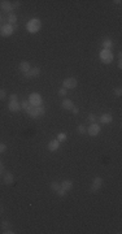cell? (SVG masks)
I'll return each mask as SVG.
<instances>
[{
	"label": "cell",
	"instance_id": "d590c367",
	"mask_svg": "<svg viewBox=\"0 0 122 234\" xmlns=\"http://www.w3.org/2000/svg\"><path fill=\"white\" fill-rule=\"evenodd\" d=\"M0 174H1V172H0Z\"/></svg>",
	"mask_w": 122,
	"mask_h": 234
},
{
	"label": "cell",
	"instance_id": "5bb4252c",
	"mask_svg": "<svg viewBox=\"0 0 122 234\" xmlns=\"http://www.w3.org/2000/svg\"><path fill=\"white\" fill-rule=\"evenodd\" d=\"M112 121H113V117H112V115H109V113H104V115L100 117L101 124H110Z\"/></svg>",
	"mask_w": 122,
	"mask_h": 234
},
{
	"label": "cell",
	"instance_id": "ba28073f",
	"mask_svg": "<svg viewBox=\"0 0 122 234\" xmlns=\"http://www.w3.org/2000/svg\"><path fill=\"white\" fill-rule=\"evenodd\" d=\"M40 74V68H38V66H35V68H31L29 72H26L25 73V77L26 78H35L38 77Z\"/></svg>",
	"mask_w": 122,
	"mask_h": 234
},
{
	"label": "cell",
	"instance_id": "f546056e",
	"mask_svg": "<svg viewBox=\"0 0 122 234\" xmlns=\"http://www.w3.org/2000/svg\"><path fill=\"white\" fill-rule=\"evenodd\" d=\"M5 150H7V146H5V144H3V143H0V152H4Z\"/></svg>",
	"mask_w": 122,
	"mask_h": 234
},
{
	"label": "cell",
	"instance_id": "836d02e7",
	"mask_svg": "<svg viewBox=\"0 0 122 234\" xmlns=\"http://www.w3.org/2000/svg\"><path fill=\"white\" fill-rule=\"evenodd\" d=\"M3 169H4V166H3V163L0 161V172H3Z\"/></svg>",
	"mask_w": 122,
	"mask_h": 234
},
{
	"label": "cell",
	"instance_id": "7c38bea8",
	"mask_svg": "<svg viewBox=\"0 0 122 234\" xmlns=\"http://www.w3.org/2000/svg\"><path fill=\"white\" fill-rule=\"evenodd\" d=\"M59 146H60V142L57 141V139H55V141H51L48 143V150L49 151H52V152H55V151L59 150Z\"/></svg>",
	"mask_w": 122,
	"mask_h": 234
},
{
	"label": "cell",
	"instance_id": "9a60e30c",
	"mask_svg": "<svg viewBox=\"0 0 122 234\" xmlns=\"http://www.w3.org/2000/svg\"><path fill=\"white\" fill-rule=\"evenodd\" d=\"M62 108L64 109H66V111H69V109H73V107H74V104H73V102H71L70 99H64L62 100Z\"/></svg>",
	"mask_w": 122,
	"mask_h": 234
},
{
	"label": "cell",
	"instance_id": "cb8c5ba5",
	"mask_svg": "<svg viewBox=\"0 0 122 234\" xmlns=\"http://www.w3.org/2000/svg\"><path fill=\"white\" fill-rule=\"evenodd\" d=\"M77 130H78V133H79V134H85V133L87 132V130H86V127L83 126V125H79V126L77 127Z\"/></svg>",
	"mask_w": 122,
	"mask_h": 234
},
{
	"label": "cell",
	"instance_id": "f1b7e54d",
	"mask_svg": "<svg viewBox=\"0 0 122 234\" xmlns=\"http://www.w3.org/2000/svg\"><path fill=\"white\" fill-rule=\"evenodd\" d=\"M114 94H116V95H117V96H121V94H122V90H121L120 87H118V88H116V90H114Z\"/></svg>",
	"mask_w": 122,
	"mask_h": 234
},
{
	"label": "cell",
	"instance_id": "7402d4cb",
	"mask_svg": "<svg viewBox=\"0 0 122 234\" xmlns=\"http://www.w3.org/2000/svg\"><path fill=\"white\" fill-rule=\"evenodd\" d=\"M57 141L59 142H65L66 141V134L65 133H60V134L57 135Z\"/></svg>",
	"mask_w": 122,
	"mask_h": 234
},
{
	"label": "cell",
	"instance_id": "52a82bcc",
	"mask_svg": "<svg viewBox=\"0 0 122 234\" xmlns=\"http://www.w3.org/2000/svg\"><path fill=\"white\" fill-rule=\"evenodd\" d=\"M87 133L90 134L91 136H95L100 133V126L98 124H91L90 126L87 127Z\"/></svg>",
	"mask_w": 122,
	"mask_h": 234
},
{
	"label": "cell",
	"instance_id": "4fadbf2b",
	"mask_svg": "<svg viewBox=\"0 0 122 234\" xmlns=\"http://www.w3.org/2000/svg\"><path fill=\"white\" fill-rule=\"evenodd\" d=\"M30 69H31V65H30L29 61H21L20 63V70L21 72L26 73V72H29Z\"/></svg>",
	"mask_w": 122,
	"mask_h": 234
},
{
	"label": "cell",
	"instance_id": "d4e9b609",
	"mask_svg": "<svg viewBox=\"0 0 122 234\" xmlns=\"http://www.w3.org/2000/svg\"><path fill=\"white\" fill-rule=\"evenodd\" d=\"M1 226H3V229H4V230H7V229H10V225H9V222H8L7 220H5V221L3 222V225H1Z\"/></svg>",
	"mask_w": 122,
	"mask_h": 234
},
{
	"label": "cell",
	"instance_id": "9c48e42d",
	"mask_svg": "<svg viewBox=\"0 0 122 234\" xmlns=\"http://www.w3.org/2000/svg\"><path fill=\"white\" fill-rule=\"evenodd\" d=\"M101 185H103V180H101L100 177H96L95 180H94L92 185H91V191H92V193H95V191H98L99 189L101 187Z\"/></svg>",
	"mask_w": 122,
	"mask_h": 234
},
{
	"label": "cell",
	"instance_id": "4dcf8cb0",
	"mask_svg": "<svg viewBox=\"0 0 122 234\" xmlns=\"http://www.w3.org/2000/svg\"><path fill=\"white\" fill-rule=\"evenodd\" d=\"M13 100H18V96L16 95V94H12V95H10V102H13Z\"/></svg>",
	"mask_w": 122,
	"mask_h": 234
},
{
	"label": "cell",
	"instance_id": "83f0119b",
	"mask_svg": "<svg viewBox=\"0 0 122 234\" xmlns=\"http://www.w3.org/2000/svg\"><path fill=\"white\" fill-rule=\"evenodd\" d=\"M7 94H5V90H0V99H5Z\"/></svg>",
	"mask_w": 122,
	"mask_h": 234
},
{
	"label": "cell",
	"instance_id": "2e32d148",
	"mask_svg": "<svg viewBox=\"0 0 122 234\" xmlns=\"http://www.w3.org/2000/svg\"><path fill=\"white\" fill-rule=\"evenodd\" d=\"M60 185H61V189H64L65 191L70 190V189L73 187V182H71L70 180H65V181H62V182H61Z\"/></svg>",
	"mask_w": 122,
	"mask_h": 234
},
{
	"label": "cell",
	"instance_id": "44dd1931",
	"mask_svg": "<svg viewBox=\"0 0 122 234\" xmlns=\"http://www.w3.org/2000/svg\"><path fill=\"white\" fill-rule=\"evenodd\" d=\"M49 186H51V189H52L53 191H57V190H59V189L61 187V185H60L59 182H52Z\"/></svg>",
	"mask_w": 122,
	"mask_h": 234
},
{
	"label": "cell",
	"instance_id": "3957f363",
	"mask_svg": "<svg viewBox=\"0 0 122 234\" xmlns=\"http://www.w3.org/2000/svg\"><path fill=\"white\" fill-rule=\"evenodd\" d=\"M44 112H46L44 107L43 105H39V107H31V109L27 112V115L30 117H33V118H38L39 116H43Z\"/></svg>",
	"mask_w": 122,
	"mask_h": 234
},
{
	"label": "cell",
	"instance_id": "277c9868",
	"mask_svg": "<svg viewBox=\"0 0 122 234\" xmlns=\"http://www.w3.org/2000/svg\"><path fill=\"white\" fill-rule=\"evenodd\" d=\"M29 102H30V104H31L33 107H39V105H42L43 100H42L40 94L33 93V94H30V96H29Z\"/></svg>",
	"mask_w": 122,
	"mask_h": 234
},
{
	"label": "cell",
	"instance_id": "ffe728a7",
	"mask_svg": "<svg viewBox=\"0 0 122 234\" xmlns=\"http://www.w3.org/2000/svg\"><path fill=\"white\" fill-rule=\"evenodd\" d=\"M4 182L7 183V185H10V183H13V176L10 173H7L4 176Z\"/></svg>",
	"mask_w": 122,
	"mask_h": 234
},
{
	"label": "cell",
	"instance_id": "8fae6325",
	"mask_svg": "<svg viewBox=\"0 0 122 234\" xmlns=\"http://www.w3.org/2000/svg\"><path fill=\"white\" fill-rule=\"evenodd\" d=\"M0 7H1V9L4 10V12H12L13 9V5L10 1H7V0H4V1H0Z\"/></svg>",
	"mask_w": 122,
	"mask_h": 234
},
{
	"label": "cell",
	"instance_id": "e575fe53",
	"mask_svg": "<svg viewBox=\"0 0 122 234\" xmlns=\"http://www.w3.org/2000/svg\"><path fill=\"white\" fill-rule=\"evenodd\" d=\"M0 21H1V16H0Z\"/></svg>",
	"mask_w": 122,
	"mask_h": 234
},
{
	"label": "cell",
	"instance_id": "d6986e66",
	"mask_svg": "<svg viewBox=\"0 0 122 234\" xmlns=\"http://www.w3.org/2000/svg\"><path fill=\"white\" fill-rule=\"evenodd\" d=\"M113 46V42L110 40V39H105L104 42H103V47H104V49H110Z\"/></svg>",
	"mask_w": 122,
	"mask_h": 234
},
{
	"label": "cell",
	"instance_id": "7a4b0ae2",
	"mask_svg": "<svg viewBox=\"0 0 122 234\" xmlns=\"http://www.w3.org/2000/svg\"><path fill=\"white\" fill-rule=\"evenodd\" d=\"M99 56H100V60L104 64H110L113 61V54L110 49H101Z\"/></svg>",
	"mask_w": 122,
	"mask_h": 234
},
{
	"label": "cell",
	"instance_id": "4316f807",
	"mask_svg": "<svg viewBox=\"0 0 122 234\" xmlns=\"http://www.w3.org/2000/svg\"><path fill=\"white\" fill-rule=\"evenodd\" d=\"M59 95H60V96H65V95H66V88L61 87L60 90H59Z\"/></svg>",
	"mask_w": 122,
	"mask_h": 234
},
{
	"label": "cell",
	"instance_id": "30bf717a",
	"mask_svg": "<svg viewBox=\"0 0 122 234\" xmlns=\"http://www.w3.org/2000/svg\"><path fill=\"white\" fill-rule=\"evenodd\" d=\"M9 111L10 112H18L21 109V103L18 100H13V102H9Z\"/></svg>",
	"mask_w": 122,
	"mask_h": 234
},
{
	"label": "cell",
	"instance_id": "603a6c76",
	"mask_svg": "<svg viewBox=\"0 0 122 234\" xmlns=\"http://www.w3.org/2000/svg\"><path fill=\"white\" fill-rule=\"evenodd\" d=\"M88 121H90L91 124H95V121H96V116L94 115V113H90V115H88Z\"/></svg>",
	"mask_w": 122,
	"mask_h": 234
},
{
	"label": "cell",
	"instance_id": "484cf974",
	"mask_svg": "<svg viewBox=\"0 0 122 234\" xmlns=\"http://www.w3.org/2000/svg\"><path fill=\"white\" fill-rule=\"evenodd\" d=\"M56 193H57V195H59V196H64V195H65V194H66V191H65V190H64V189H61V187H60V189H59V190H57V191H56Z\"/></svg>",
	"mask_w": 122,
	"mask_h": 234
},
{
	"label": "cell",
	"instance_id": "ac0fdd59",
	"mask_svg": "<svg viewBox=\"0 0 122 234\" xmlns=\"http://www.w3.org/2000/svg\"><path fill=\"white\" fill-rule=\"evenodd\" d=\"M16 22H17V16H16L15 13H9V16H8V24L15 25Z\"/></svg>",
	"mask_w": 122,
	"mask_h": 234
},
{
	"label": "cell",
	"instance_id": "e0dca14e",
	"mask_svg": "<svg viewBox=\"0 0 122 234\" xmlns=\"http://www.w3.org/2000/svg\"><path fill=\"white\" fill-rule=\"evenodd\" d=\"M31 107H33V105L30 104L29 100H22V102H21V108H22V109H24L26 113L29 112L30 109H31Z\"/></svg>",
	"mask_w": 122,
	"mask_h": 234
},
{
	"label": "cell",
	"instance_id": "5b68a950",
	"mask_svg": "<svg viewBox=\"0 0 122 234\" xmlns=\"http://www.w3.org/2000/svg\"><path fill=\"white\" fill-rule=\"evenodd\" d=\"M62 86H64V88H74V87H77V79L76 78H73V77L65 78L64 82H62Z\"/></svg>",
	"mask_w": 122,
	"mask_h": 234
},
{
	"label": "cell",
	"instance_id": "8992f818",
	"mask_svg": "<svg viewBox=\"0 0 122 234\" xmlns=\"http://www.w3.org/2000/svg\"><path fill=\"white\" fill-rule=\"evenodd\" d=\"M13 25H4V26H1V31H0V34L3 35V37H10V35L13 34Z\"/></svg>",
	"mask_w": 122,
	"mask_h": 234
},
{
	"label": "cell",
	"instance_id": "d6a6232c",
	"mask_svg": "<svg viewBox=\"0 0 122 234\" xmlns=\"http://www.w3.org/2000/svg\"><path fill=\"white\" fill-rule=\"evenodd\" d=\"M79 112V109H78V108H77V107H73V113H76V115H77V113H78Z\"/></svg>",
	"mask_w": 122,
	"mask_h": 234
},
{
	"label": "cell",
	"instance_id": "1f68e13d",
	"mask_svg": "<svg viewBox=\"0 0 122 234\" xmlns=\"http://www.w3.org/2000/svg\"><path fill=\"white\" fill-rule=\"evenodd\" d=\"M12 5H13V8H18L20 7V1H15Z\"/></svg>",
	"mask_w": 122,
	"mask_h": 234
},
{
	"label": "cell",
	"instance_id": "6da1fadb",
	"mask_svg": "<svg viewBox=\"0 0 122 234\" xmlns=\"http://www.w3.org/2000/svg\"><path fill=\"white\" fill-rule=\"evenodd\" d=\"M40 27H42V22H40V20H38V18L30 20V21L26 24L27 31L31 33V34H34V33H38V31L40 30Z\"/></svg>",
	"mask_w": 122,
	"mask_h": 234
}]
</instances>
